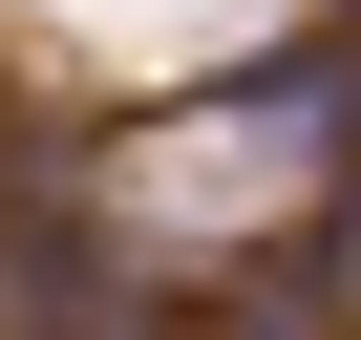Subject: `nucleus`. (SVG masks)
Segmentation results:
<instances>
[{"label": "nucleus", "mask_w": 361, "mask_h": 340, "mask_svg": "<svg viewBox=\"0 0 361 340\" xmlns=\"http://www.w3.org/2000/svg\"><path fill=\"white\" fill-rule=\"evenodd\" d=\"M340 170H361V64H255V85H213V107L106 128V149H85V192H106V213L192 192V213H213V234H192V277H213V255L255 277V255H319Z\"/></svg>", "instance_id": "obj_1"}]
</instances>
